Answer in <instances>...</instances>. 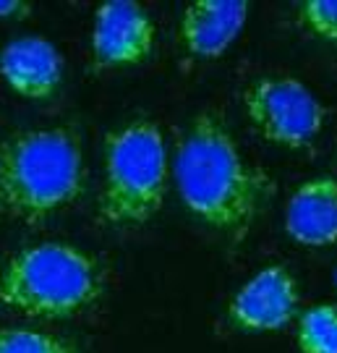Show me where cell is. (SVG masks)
Wrapping results in <instances>:
<instances>
[{"instance_id":"6da1fadb","label":"cell","mask_w":337,"mask_h":353,"mask_svg":"<svg viewBox=\"0 0 337 353\" xmlns=\"http://www.w3.org/2000/svg\"><path fill=\"white\" fill-rule=\"evenodd\" d=\"M173 173L188 212L236 241L256 223L269 194L267 176L241 157L236 139L212 113L196 115L178 141Z\"/></svg>"},{"instance_id":"7a4b0ae2","label":"cell","mask_w":337,"mask_h":353,"mask_svg":"<svg viewBox=\"0 0 337 353\" xmlns=\"http://www.w3.org/2000/svg\"><path fill=\"white\" fill-rule=\"evenodd\" d=\"M81 144L71 128H26L0 141V214L42 223L84 191Z\"/></svg>"},{"instance_id":"3957f363","label":"cell","mask_w":337,"mask_h":353,"mask_svg":"<svg viewBox=\"0 0 337 353\" xmlns=\"http://www.w3.org/2000/svg\"><path fill=\"white\" fill-rule=\"evenodd\" d=\"M105 270L84 249L34 243L0 265V303L39 319H65L102 299Z\"/></svg>"},{"instance_id":"277c9868","label":"cell","mask_w":337,"mask_h":353,"mask_svg":"<svg viewBox=\"0 0 337 353\" xmlns=\"http://www.w3.org/2000/svg\"><path fill=\"white\" fill-rule=\"evenodd\" d=\"M167 186L163 131L152 121L118 126L105 144V183L97 214L105 225L131 228L160 210Z\"/></svg>"},{"instance_id":"5b68a950","label":"cell","mask_w":337,"mask_h":353,"mask_svg":"<svg viewBox=\"0 0 337 353\" xmlns=\"http://www.w3.org/2000/svg\"><path fill=\"white\" fill-rule=\"evenodd\" d=\"M251 126L269 144L285 150H309L325 128V105L293 76H264L243 92Z\"/></svg>"},{"instance_id":"8992f818","label":"cell","mask_w":337,"mask_h":353,"mask_svg":"<svg viewBox=\"0 0 337 353\" xmlns=\"http://www.w3.org/2000/svg\"><path fill=\"white\" fill-rule=\"evenodd\" d=\"M298 309V285L283 265L262 267L236 290L227 319L243 332H277L290 325Z\"/></svg>"},{"instance_id":"52a82bcc","label":"cell","mask_w":337,"mask_h":353,"mask_svg":"<svg viewBox=\"0 0 337 353\" xmlns=\"http://www.w3.org/2000/svg\"><path fill=\"white\" fill-rule=\"evenodd\" d=\"M154 21L139 3L112 0L97 8L92 29V58L100 68L136 65L154 48Z\"/></svg>"},{"instance_id":"ba28073f","label":"cell","mask_w":337,"mask_h":353,"mask_svg":"<svg viewBox=\"0 0 337 353\" xmlns=\"http://www.w3.org/2000/svg\"><path fill=\"white\" fill-rule=\"evenodd\" d=\"M246 19L249 3L243 0H196L181 16V48L196 61L220 58L243 32Z\"/></svg>"},{"instance_id":"9c48e42d","label":"cell","mask_w":337,"mask_h":353,"mask_svg":"<svg viewBox=\"0 0 337 353\" xmlns=\"http://www.w3.org/2000/svg\"><path fill=\"white\" fill-rule=\"evenodd\" d=\"M0 76L16 94L45 100L61 87L63 58L50 39L19 37L0 52Z\"/></svg>"},{"instance_id":"30bf717a","label":"cell","mask_w":337,"mask_h":353,"mask_svg":"<svg viewBox=\"0 0 337 353\" xmlns=\"http://www.w3.org/2000/svg\"><path fill=\"white\" fill-rule=\"evenodd\" d=\"M285 230L300 246L337 243V181L332 176L312 178L300 183L287 199Z\"/></svg>"},{"instance_id":"8fae6325","label":"cell","mask_w":337,"mask_h":353,"mask_svg":"<svg viewBox=\"0 0 337 353\" xmlns=\"http://www.w3.org/2000/svg\"><path fill=\"white\" fill-rule=\"evenodd\" d=\"M300 353H337V306L319 303L298 319Z\"/></svg>"},{"instance_id":"7c38bea8","label":"cell","mask_w":337,"mask_h":353,"mask_svg":"<svg viewBox=\"0 0 337 353\" xmlns=\"http://www.w3.org/2000/svg\"><path fill=\"white\" fill-rule=\"evenodd\" d=\"M0 353H81L71 341L42 330H0Z\"/></svg>"},{"instance_id":"4fadbf2b","label":"cell","mask_w":337,"mask_h":353,"mask_svg":"<svg viewBox=\"0 0 337 353\" xmlns=\"http://www.w3.org/2000/svg\"><path fill=\"white\" fill-rule=\"evenodd\" d=\"M298 21L314 37L337 45V0H306V3H300Z\"/></svg>"},{"instance_id":"5bb4252c","label":"cell","mask_w":337,"mask_h":353,"mask_svg":"<svg viewBox=\"0 0 337 353\" xmlns=\"http://www.w3.org/2000/svg\"><path fill=\"white\" fill-rule=\"evenodd\" d=\"M29 13V6L26 3H19V0H0V19H21Z\"/></svg>"},{"instance_id":"9a60e30c","label":"cell","mask_w":337,"mask_h":353,"mask_svg":"<svg viewBox=\"0 0 337 353\" xmlns=\"http://www.w3.org/2000/svg\"><path fill=\"white\" fill-rule=\"evenodd\" d=\"M335 290H337V270H335Z\"/></svg>"}]
</instances>
